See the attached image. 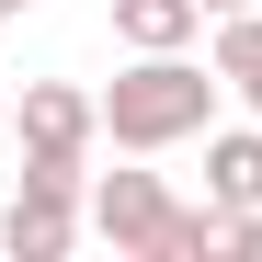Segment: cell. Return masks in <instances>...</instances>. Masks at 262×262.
Masks as SVG:
<instances>
[{
  "instance_id": "ba28073f",
  "label": "cell",
  "mask_w": 262,
  "mask_h": 262,
  "mask_svg": "<svg viewBox=\"0 0 262 262\" xmlns=\"http://www.w3.org/2000/svg\"><path fill=\"white\" fill-rule=\"evenodd\" d=\"M239 262H262V205H251V216H239Z\"/></svg>"
},
{
  "instance_id": "7a4b0ae2",
  "label": "cell",
  "mask_w": 262,
  "mask_h": 262,
  "mask_svg": "<svg viewBox=\"0 0 262 262\" xmlns=\"http://www.w3.org/2000/svg\"><path fill=\"white\" fill-rule=\"evenodd\" d=\"M103 103L69 92V80H34L23 92V171H46V183H80V148H92Z\"/></svg>"
},
{
  "instance_id": "52a82bcc",
  "label": "cell",
  "mask_w": 262,
  "mask_h": 262,
  "mask_svg": "<svg viewBox=\"0 0 262 262\" xmlns=\"http://www.w3.org/2000/svg\"><path fill=\"white\" fill-rule=\"evenodd\" d=\"M216 80L262 114V12H216Z\"/></svg>"
},
{
  "instance_id": "6da1fadb",
  "label": "cell",
  "mask_w": 262,
  "mask_h": 262,
  "mask_svg": "<svg viewBox=\"0 0 262 262\" xmlns=\"http://www.w3.org/2000/svg\"><path fill=\"white\" fill-rule=\"evenodd\" d=\"M205 114H216V69H194L183 46H148L137 69L103 92V137L114 148H183V137H205Z\"/></svg>"
},
{
  "instance_id": "30bf717a",
  "label": "cell",
  "mask_w": 262,
  "mask_h": 262,
  "mask_svg": "<svg viewBox=\"0 0 262 262\" xmlns=\"http://www.w3.org/2000/svg\"><path fill=\"white\" fill-rule=\"evenodd\" d=\"M12 12H34V0H0V23H12Z\"/></svg>"
},
{
  "instance_id": "8992f818",
  "label": "cell",
  "mask_w": 262,
  "mask_h": 262,
  "mask_svg": "<svg viewBox=\"0 0 262 262\" xmlns=\"http://www.w3.org/2000/svg\"><path fill=\"white\" fill-rule=\"evenodd\" d=\"M194 23H205V0H114V46H194Z\"/></svg>"
},
{
  "instance_id": "277c9868",
  "label": "cell",
  "mask_w": 262,
  "mask_h": 262,
  "mask_svg": "<svg viewBox=\"0 0 262 262\" xmlns=\"http://www.w3.org/2000/svg\"><path fill=\"white\" fill-rule=\"evenodd\" d=\"M92 228L114 239V251H160V228H171V194H160V171H103L92 183Z\"/></svg>"
},
{
  "instance_id": "5b68a950",
  "label": "cell",
  "mask_w": 262,
  "mask_h": 262,
  "mask_svg": "<svg viewBox=\"0 0 262 262\" xmlns=\"http://www.w3.org/2000/svg\"><path fill=\"white\" fill-rule=\"evenodd\" d=\"M205 194L228 205V216H251V205H262V125H239V137H205Z\"/></svg>"
},
{
  "instance_id": "3957f363",
  "label": "cell",
  "mask_w": 262,
  "mask_h": 262,
  "mask_svg": "<svg viewBox=\"0 0 262 262\" xmlns=\"http://www.w3.org/2000/svg\"><path fill=\"white\" fill-rule=\"evenodd\" d=\"M69 239H80V183H46V171H23L12 216H0V251H12V262H57Z\"/></svg>"
},
{
  "instance_id": "9c48e42d",
  "label": "cell",
  "mask_w": 262,
  "mask_h": 262,
  "mask_svg": "<svg viewBox=\"0 0 262 262\" xmlns=\"http://www.w3.org/2000/svg\"><path fill=\"white\" fill-rule=\"evenodd\" d=\"M205 12H251V0H205Z\"/></svg>"
}]
</instances>
